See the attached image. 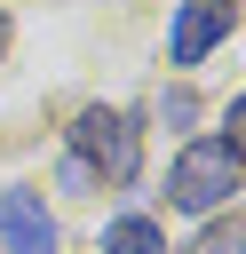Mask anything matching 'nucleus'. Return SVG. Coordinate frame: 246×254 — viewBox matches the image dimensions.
Listing matches in <instances>:
<instances>
[{
    "mask_svg": "<svg viewBox=\"0 0 246 254\" xmlns=\"http://www.w3.org/2000/svg\"><path fill=\"white\" fill-rule=\"evenodd\" d=\"M238 175H246V151H230V135H198V143H183V159L167 175V198L183 214H214L238 190Z\"/></svg>",
    "mask_w": 246,
    "mask_h": 254,
    "instance_id": "f257e3e1",
    "label": "nucleus"
},
{
    "mask_svg": "<svg viewBox=\"0 0 246 254\" xmlns=\"http://www.w3.org/2000/svg\"><path fill=\"white\" fill-rule=\"evenodd\" d=\"M71 159H79L87 175H103V183H135V167H143V135H135L127 111L87 103V111L71 119Z\"/></svg>",
    "mask_w": 246,
    "mask_h": 254,
    "instance_id": "f03ea898",
    "label": "nucleus"
},
{
    "mask_svg": "<svg viewBox=\"0 0 246 254\" xmlns=\"http://www.w3.org/2000/svg\"><path fill=\"white\" fill-rule=\"evenodd\" d=\"M222 32H230V0H183L175 8V32H167V56L175 64H198Z\"/></svg>",
    "mask_w": 246,
    "mask_h": 254,
    "instance_id": "7ed1b4c3",
    "label": "nucleus"
},
{
    "mask_svg": "<svg viewBox=\"0 0 246 254\" xmlns=\"http://www.w3.org/2000/svg\"><path fill=\"white\" fill-rule=\"evenodd\" d=\"M0 246L8 254H56V222L32 190H0Z\"/></svg>",
    "mask_w": 246,
    "mask_h": 254,
    "instance_id": "20e7f679",
    "label": "nucleus"
},
{
    "mask_svg": "<svg viewBox=\"0 0 246 254\" xmlns=\"http://www.w3.org/2000/svg\"><path fill=\"white\" fill-rule=\"evenodd\" d=\"M103 254H167V230H159L151 214H119V222L103 230Z\"/></svg>",
    "mask_w": 246,
    "mask_h": 254,
    "instance_id": "39448f33",
    "label": "nucleus"
},
{
    "mask_svg": "<svg viewBox=\"0 0 246 254\" xmlns=\"http://www.w3.org/2000/svg\"><path fill=\"white\" fill-rule=\"evenodd\" d=\"M159 119H175V127H190V119H198V103H190V87H167V95H159Z\"/></svg>",
    "mask_w": 246,
    "mask_h": 254,
    "instance_id": "423d86ee",
    "label": "nucleus"
},
{
    "mask_svg": "<svg viewBox=\"0 0 246 254\" xmlns=\"http://www.w3.org/2000/svg\"><path fill=\"white\" fill-rule=\"evenodd\" d=\"M198 254H238V238H230V230H206V238H198Z\"/></svg>",
    "mask_w": 246,
    "mask_h": 254,
    "instance_id": "0eeeda50",
    "label": "nucleus"
},
{
    "mask_svg": "<svg viewBox=\"0 0 246 254\" xmlns=\"http://www.w3.org/2000/svg\"><path fill=\"white\" fill-rule=\"evenodd\" d=\"M230 151H246V95L230 103Z\"/></svg>",
    "mask_w": 246,
    "mask_h": 254,
    "instance_id": "6e6552de",
    "label": "nucleus"
},
{
    "mask_svg": "<svg viewBox=\"0 0 246 254\" xmlns=\"http://www.w3.org/2000/svg\"><path fill=\"white\" fill-rule=\"evenodd\" d=\"M0 48H8V16H0Z\"/></svg>",
    "mask_w": 246,
    "mask_h": 254,
    "instance_id": "1a4fd4ad",
    "label": "nucleus"
}]
</instances>
